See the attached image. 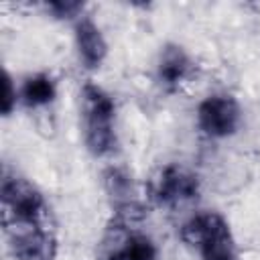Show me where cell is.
Returning a JSON list of instances; mask_svg holds the SVG:
<instances>
[{
  "label": "cell",
  "mask_w": 260,
  "mask_h": 260,
  "mask_svg": "<svg viewBox=\"0 0 260 260\" xmlns=\"http://www.w3.org/2000/svg\"><path fill=\"white\" fill-rule=\"evenodd\" d=\"M81 110H83V134L87 148L98 156L110 152L116 144L112 98L102 87L93 83H85L81 89Z\"/></svg>",
  "instance_id": "cell-1"
},
{
  "label": "cell",
  "mask_w": 260,
  "mask_h": 260,
  "mask_svg": "<svg viewBox=\"0 0 260 260\" xmlns=\"http://www.w3.org/2000/svg\"><path fill=\"white\" fill-rule=\"evenodd\" d=\"M181 236L203 260H238L230 225L219 213H197L183 225Z\"/></svg>",
  "instance_id": "cell-2"
},
{
  "label": "cell",
  "mask_w": 260,
  "mask_h": 260,
  "mask_svg": "<svg viewBox=\"0 0 260 260\" xmlns=\"http://www.w3.org/2000/svg\"><path fill=\"white\" fill-rule=\"evenodd\" d=\"M197 124L207 136H230L240 124V106L232 95H209L199 104Z\"/></svg>",
  "instance_id": "cell-3"
},
{
  "label": "cell",
  "mask_w": 260,
  "mask_h": 260,
  "mask_svg": "<svg viewBox=\"0 0 260 260\" xmlns=\"http://www.w3.org/2000/svg\"><path fill=\"white\" fill-rule=\"evenodd\" d=\"M2 203L6 215L14 221H39L45 207L41 193L30 183L16 177L2 179Z\"/></svg>",
  "instance_id": "cell-4"
},
{
  "label": "cell",
  "mask_w": 260,
  "mask_h": 260,
  "mask_svg": "<svg viewBox=\"0 0 260 260\" xmlns=\"http://www.w3.org/2000/svg\"><path fill=\"white\" fill-rule=\"evenodd\" d=\"M104 260H156L154 244L136 232H128L126 225H114L108 230L102 242Z\"/></svg>",
  "instance_id": "cell-5"
},
{
  "label": "cell",
  "mask_w": 260,
  "mask_h": 260,
  "mask_svg": "<svg viewBox=\"0 0 260 260\" xmlns=\"http://www.w3.org/2000/svg\"><path fill=\"white\" fill-rule=\"evenodd\" d=\"M197 191H199L197 177L179 165L165 167L152 183V197L162 205H177L189 201L197 197Z\"/></svg>",
  "instance_id": "cell-6"
},
{
  "label": "cell",
  "mask_w": 260,
  "mask_h": 260,
  "mask_svg": "<svg viewBox=\"0 0 260 260\" xmlns=\"http://www.w3.org/2000/svg\"><path fill=\"white\" fill-rule=\"evenodd\" d=\"M75 43H77V51L79 57L83 61L85 67L93 69L100 67V63L104 61L106 53H108V45L100 32V28L93 24V20L89 18H79L75 24Z\"/></svg>",
  "instance_id": "cell-7"
},
{
  "label": "cell",
  "mask_w": 260,
  "mask_h": 260,
  "mask_svg": "<svg viewBox=\"0 0 260 260\" xmlns=\"http://www.w3.org/2000/svg\"><path fill=\"white\" fill-rule=\"evenodd\" d=\"M189 67H191V61H189V57L185 55V51L181 47H167L160 55L158 77L165 85L175 87L187 77Z\"/></svg>",
  "instance_id": "cell-8"
},
{
  "label": "cell",
  "mask_w": 260,
  "mask_h": 260,
  "mask_svg": "<svg viewBox=\"0 0 260 260\" xmlns=\"http://www.w3.org/2000/svg\"><path fill=\"white\" fill-rule=\"evenodd\" d=\"M55 98V83L49 75H32L22 85V100L26 106H45Z\"/></svg>",
  "instance_id": "cell-9"
},
{
  "label": "cell",
  "mask_w": 260,
  "mask_h": 260,
  "mask_svg": "<svg viewBox=\"0 0 260 260\" xmlns=\"http://www.w3.org/2000/svg\"><path fill=\"white\" fill-rule=\"evenodd\" d=\"M49 8L57 14V16H75L77 10H81V4L79 2H51Z\"/></svg>",
  "instance_id": "cell-10"
},
{
  "label": "cell",
  "mask_w": 260,
  "mask_h": 260,
  "mask_svg": "<svg viewBox=\"0 0 260 260\" xmlns=\"http://www.w3.org/2000/svg\"><path fill=\"white\" fill-rule=\"evenodd\" d=\"M16 93L12 91V79L8 73H4V98H2V114H10Z\"/></svg>",
  "instance_id": "cell-11"
}]
</instances>
